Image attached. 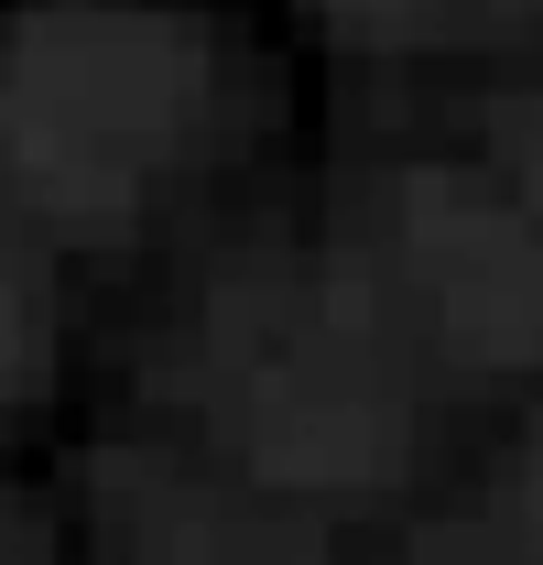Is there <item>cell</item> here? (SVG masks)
<instances>
[{
	"label": "cell",
	"mask_w": 543,
	"mask_h": 565,
	"mask_svg": "<svg viewBox=\"0 0 543 565\" xmlns=\"http://www.w3.org/2000/svg\"><path fill=\"white\" fill-rule=\"evenodd\" d=\"M185 403L262 490H381L413 457V403L370 305L305 262H239L196 305Z\"/></svg>",
	"instance_id": "6da1fadb"
},
{
	"label": "cell",
	"mask_w": 543,
	"mask_h": 565,
	"mask_svg": "<svg viewBox=\"0 0 543 565\" xmlns=\"http://www.w3.org/2000/svg\"><path fill=\"white\" fill-rule=\"evenodd\" d=\"M327 11H348V22H403V11H424V0H327Z\"/></svg>",
	"instance_id": "ba28073f"
},
{
	"label": "cell",
	"mask_w": 543,
	"mask_h": 565,
	"mask_svg": "<svg viewBox=\"0 0 543 565\" xmlns=\"http://www.w3.org/2000/svg\"><path fill=\"white\" fill-rule=\"evenodd\" d=\"M392 250L435 338L478 370H543V207L489 174H403L392 185Z\"/></svg>",
	"instance_id": "3957f363"
},
{
	"label": "cell",
	"mask_w": 543,
	"mask_h": 565,
	"mask_svg": "<svg viewBox=\"0 0 543 565\" xmlns=\"http://www.w3.org/2000/svg\"><path fill=\"white\" fill-rule=\"evenodd\" d=\"M413 565H489L478 544H435V555H413Z\"/></svg>",
	"instance_id": "30bf717a"
},
{
	"label": "cell",
	"mask_w": 543,
	"mask_h": 565,
	"mask_svg": "<svg viewBox=\"0 0 543 565\" xmlns=\"http://www.w3.org/2000/svg\"><path fill=\"white\" fill-rule=\"evenodd\" d=\"M98 544L120 565H316L305 533L262 522L251 500L206 490L163 457H120L98 468Z\"/></svg>",
	"instance_id": "277c9868"
},
{
	"label": "cell",
	"mask_w": 543,
	"mask_h": 565,
	"mask_svg": "<svg viewBox=\"0 0 543 565\" xmlns=\"http://www.w3.org/2000/svg\"><path fill=\"white\" fill-rule=\"evenodd\" d=\"M206 131V33L163 11H44L0 33V196L44 239H120Z\"/></svg>",
	"instance_id": "7a4b0ae2"
},
{
	"label": "cell",
	"mask_w": 543,
	"mask_h": 565,
	"mask_svg": "<svg viewBox=\"0 0 543 565\" xmlns=\"http://www.w3.org/2000/svg\"><path fill=\"white\" fill-rule=\"evenodd\" d=\"M522 185H533V207H543V120L522 131Z\"/></svg>",
	"instance_id": "9c48e42d"
},
{
	"label": "cell",
	"mask_w": 543,
	"mask_h": 565,
	"mask_svg": "<svg viewBox=\"0 0 543 565\" xmlns=\"http://www.w3.org/2000/svg\"><path fill=\"white\" fill-rule=\"evenodd\" d=\"M522 533H533V555H543V435H533V457H522Z\"/></svg>",
	"instance_id": "8992f818"
},
{
	"label": "cell",
	"mask_w": 543,
	"mask_h": 565,
	"mask_svg": "<svg viewBox=\"0 0 543 565\" xmlns=\"http://www.w3.org/2000/svg\"><path fill=\"white\" fill-rule=\"evenodd\" d=\"M0 565H55V544H44V533H22V522H0Z\"/></svg>",
	"instance_id": "52a82bcc"
},
{
	"label": "cell",
	"mask_w": 543,
	"mask_h": 565,
	"mask_svg": "<svg viewBox=\"0 0 543 565\" xmlns=\"http://www.w3.org/2000/svg\"><path fill=\"white\" fill-rule=\"evenodd\" d=\"M55 359H66V316H55L44 228L0 196V414H33L55 392Z\"/></svg>",
	"instance_id": "5b68a950"
}]
</instances>
